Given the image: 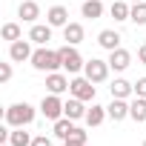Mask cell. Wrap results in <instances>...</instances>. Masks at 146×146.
<instances>
[{
    "label": "cell",
    "mask_w": 146,
    "mask_h": 146,
    "mask_svg": "<svg viewBox=\"0 0 146 146\" xmlns=\"http://www.w3.org/2000/svg\"><path fill=\"white\" fill-rule=\"evenodd\" d=\"M32 66L37 69V72H60L63 66H60V52L57 49H46V46H37L35 49V54H32Z\"/></svg>",
    "instance_id": "1"
},
{
    "label": "cell",
    "mask_w": 146,
    "mask_h": 146,
    "mask_svg": "<svg viewBox=\"0 0 146 146\" xmlns=\"http://www.w3.org/2000/svg\"><path fill=\"white\" fill-rule=\"evenodd\" d=\"M35 106L32 103H12L9 109H6V126H12V129H17V126H29V123H35Z\"/></svg>",
    "instance_id": "2"
},
{
    "label": "cell",
    "mask_w": 146,
    "mask_h": 146,
    "mask_svg": "<svg viewBox=\"0 0 146 146\" xmlns=\"http://www.w3.org/2000/svg\"><path fill=\"white\" fill-rule=\"evenodd\" d=\"M57 52H60V66H63V72H69V75H78V72H83L86 60L80 57L78 46H72V43H66V46H60Z\"/></svg>",
    "instance_id": "3"
},
{
    "label": "cell",
    "mask_w": 146,
    "mask_h": 146,
    "mask_svg": "<svg viewBox=\"0 0 146 146\" xmlns=\"http://www.w3.org/2000/svg\"><path fill=\"white\" fill-rule=\"evenodd\" d=\"M69 95L72 98H80V100H95V95H98V89H95V83L86 78V75H75L72 78V83H69Z\"/></svg>",
    "instance_id": "4"
},
{
    "label": "cell",
    "mask_w": 146,
    "mask_h": 146,
    "mask_svg": "<svg viewBox=\"0 0 146 146\" xmlns=\"http://www.w3.org/2000/svg\"><path fill=\"white\" fill-rule=\"evenodd\" d=\"M63 103H66V100H60V95H52V92H49V95H43V100H40V115L54 123V120L63 117Z\"/></svg>",
    "instance_id": "5"
},
{
    "label": "cell",
    "mask_w": 146,
    "mask_h": 146,
    "mask_svg": "<svg viewBox=\"0 0 146 146\" xmlns=\"http://www.w3.org/2000/svg\"><path fill=\"white\" fill-rule=\"evenodd\" d=\"M109 60H100V57H89L86 60V66H83V75L92 80V83H103L106 78H109Z\"/></svg>",
    "instance_id": "6"
},
{
    "label": "cell",
    "mask_w": 146,
    "mask_h": 146,
    "mask_svg": "<svg viewBox=\"0 0 146 146\" xmlns=\"http://www.w3.org/2000/svg\"><path fill=\"white\" fill-rule=\"evenodd\" d=\"M32 54H35V49H32V40H15V43H9V57L15 60V63H23V60H32Z\"/></svg>",
    "instance_id": "7"
},
{
    "label": "cell",
    "mask_w": 146,
    "mask_h": 146,
    "mask_svg": "<svg viewBox=\"0 0 146 146\" xmlns=\"http://www.w3.org/2000/svg\"><path fill=\"white\" fill-rule=\"evenodd\" d=\"M86 100H80V98H69L66 103H63V115L66 117H72V120H86Z\"/></svg>",
    "instance_id": "8"
},
{
    "label": "cell",
    "mask_w": 146,
    "mask_h": 146,
    "mask_svg": "<svg viewBox=\"0 0 146 146\" xmlns=\"http://www.w3.org/2000/svg\"><path fill=\"white\" fill-rule=\"evenodd\" d=\"M69 78L63 75V72H49L46 75V89L52 92V95H63V92H69Z\"/></svg>",
    "instance_id": "9"
},
{
    "label": "cell",
    "mask_w": 146,
    "mask_h": 146,
    "mask_svg": "<svg viewBox=\"0 0 146 146\" xmlns=\"http://www.w3.org/2000/svg\"><path fill=\"white\" fill-rule=\"evenodd\" d=\"M29 40H32L35 46H46V43L52 40V26H49V23H32Z\"/></svg>",
    "instance_id": "10"
},
{
    "label": "cell",
    "mask_w": 146,
    "mask_h": 146,
    "mask_svg": "<svg viewBox=\"0 0 146 146\" xmlns=\"http://www.w3.org/2000/svg\"><path fill=\"white\" fill-rule=\"evenodd\" d=\"M109 66H112L115 72H126V69L132 66V52H126L123 46L115 49V52H109Z\"/></svg>",
    "instance_id": "11"
},
{
    "label": "cell",
    "mask_w": 146,
    "mask_h": 146,
    "mask_svg": "<svg viewBox=\"0 0 146 146\" xmlns=\"http://www.w3.org/2000/svg\"><path fill=\"white\" fill-rule=\"evenodd\" d=\"M106 112H109V117H112L115 123H120V120L129 117V100H123V98H112V103L106 106Z\"/></svg>",
    "instance_id": "12"
},
{
    "label": "cell",
    "mask_w": 146,
    "mask_h": 146,
    "mask_svg": "<svg viewBox=\"0 0 146 146\" xmlns=\"http://www.w3.org/2000/svg\"><path fill=\"white\" fill-rule=\"evenodd\" d=\"M83 37H86V29H83V23H66L63 26V40L66 43H72V46H78V43H83Z\"/></svg>",
    "instance_id": "13"
},
{
    "label": "cell",
    "mask_w": 146,
    "mask_h": 146,
    "mask_svg": "<svg viewBox=\"0 0 146 146\" xmlns=\"http://www.w3.org/2000/svg\"><path fill=\"white\" fill-rule=\"evenodd\" d=\"M17 17L23 23H35L40 17V6H37V0H23V3L17 6Z\"/></svg>",
    "instance_id": "14"
},
{
    "label": "cell",
    "mask_w": 146,
    "mask_h": 146,
    "mask_svg": "<svg viewBox=\"0 0 146 146\" xmlns=\"http://www.w3.org/2000/svg\"><path fill=\"white\" fill-rule=\"evenodd\" d=\"M46 23H49L52 29H57V26L63 29V26L69 23V9H66V6H52V9L46 12Z\"/></svg>",
    "instance_id": "15"
},
{
    "label": "cell",
    "mask_w": 146,
    "mask_h": 146,
    "mask_svg": "<svg viewBox=\"0 0 146 146\" xmlns=\"http://www.w3.org/2000/svg\"><path fill=\"white\" fill-rule=\"evenodd\" d=\"M109 92H112V98L129 100V98H135V83H129V80H123V78H115L112 86H109Z\"/></svg>",
    "instance_id": "16"
},
{
    "label": "cell",
    "mask_w": 146,
    "mask_h": 146,
    "mask_svg": "<svg viewBox=\"0 0 146 146\" xmlns=\"http://www.w3.org/2000/svg\"><path fill=\"white\" fill-rule=\"evenodd\" d=\"M120 32H115V29H103L100 35H98V43L106 49V52H115V49H120Z\"/></svg>",
    "instance_id": "17"
},
{
    "label": "cell",
    "mask_w": 146,
    "mask_h": 146,
    "mask_svg": "<svg viewBox=\"0 0 146 146\" xmlns=\"http://www.w3.org/2000/svg\"><path fill=\"white\" fill-rule=\"evenodd\" d=\"M129 117L135 120V123H146V98H132L129 100Z\"/></svg>",
    "instance_id": "18"
},
{
    "label": "cell",
    "mask_w": 146,
    "mask_h": 146,
    "mask_svg": "<svg viewBox=\"0 0 146 146\" xmlns=\"http://www.w3.org/2000/svg\"><path fill=\"white\" fill-rule=\"evenodd\" d=\"M78 126H75V120L72 117H60V120H54V126H52V132H54V137H60V140H66V137H72V132H75Z\"/></svg>",
    "instance_id": "19"
},
{
    "label": "cell",
    "mask_w": 146,
    "mask_h": 146,
    "mask_svg": "<svg viewBox=\"0 0 146 146\" xmlns=\"http://www.w3.org/2000/svg\"><path fill=\"white\" fill-rule=\"evenodd\" d=\"M80 15H83L86 20H98V17L103 15V0H83Z\"/></svg>",
    "instance_id": "20"
},
{
    "label": "cell",
    "mask_w": 146,
    "mask_h": 146,
    "mask_svg": "<svg viewBox=\"0 0 146 146\" xmlns=\"http://www.w3.org/2000/svg\"><path fill=\"white\" fill-rule=\"evenodd\" d=\"M109 117V112H106V106H98L95 100H92V109L86 112V126H100L103 120Z\"/></svg>",
    "instance_id": "21"
},
{
    "label": "cell",
    "mask_w": 146,
    "mask_h": 146,
    "mask_svg": "<svg viewBox=\"0 0 146 146\" xmlns=\"http://www.w3.org/2000/svg\"><path fill=\"white\" fill-rule=\"evenodd\" d=\"M109 15H112L117 23H123V20H129V15H132V6L126 3V0H115V3L109 6Z\"/></svg>",
    "instance_id": "22"
},
{
    "label": "cell",
    "mask_w": 146,
    "mask_h": 146,
    "mask_svg": "<svg viewBox=\"0 0 146 146\" xmlns=\"http://www.w3.org/2000/svg\"><path fill=\"white\" fill-rule=\"evenodd\" d=\"M9 143L12 146H32V135L23 132V126H17V129L9 126Z\"/></svg>",
    "instance_id": "23"
},
{
    "label": "cell",
    "mask_w": 146,
    "mask_h": 146,
    "mask_svg": "<svg viewBox=\"0 0 146 146\" xmlns=\"http://www.w3.org/2000/svg\"><path fill=\"white\" fill-rule=\"evenodd\" d=\"M0 37H3V40H9V43L20 40V37H23V32H20V23H3V29H0Z\"/></svg>",
    "instance_id": "24"
},
{
    "label": "cell",
    "mask_w": 146,
    "mask_h": 146,
    "mask_svg": "<svg viewBox=\"0 0 146 146\" xmlns=\"http://www.w3.org/2000/svg\"><path fill=\"white\" fill-rule=\"evenodd\" d=\"M63 146H89V135H86V129H75L72 132V137H66L63 140Z\"/></svg>",
    "instance_id": "25"
},
{
    "label": "cell",
    "mask_w": 146,
    "mask_h": 146,
    "mask_svg": "<svg viewBox=\"0 0 146 146\" xmlns=\"http://www.w3.org/2000/svg\"><path fill=\"white\" fill-rule=\"evenodd\" d=\"M129 20L135 26H146V3H132V15Z\"/></svg>",
    "instance_id": "26"
},
{
    "label": "cell",
    "mask_w": 146,
    "mask_h": 146,
    "mask_svg": "<svg viewBox=\"0 0 146 146\" xmlns=\"http://www.w3.org/2000/svg\"><path fill=\"white\" fill-rule=\"evenodd\" d=\"M12 80V63H0V83Z\"/></svg>",
    "instance_id": "27"
},
{
    "label": "cell",
    "mask_w": 146,
    "mask_h": 146,
    "mask_svg": "<svg viewBox=\"0 0 146 146\" xmlns=\"http://www.w3.org/2000/svg\"><path fill=\"white\" fill-rule=\"evenodd\" d=\"M135 95L137 98H146V78H137L135 80Z\"/></svg>",
    "instance_id": "28"
},
{
    "label": "cell",
    "mask_w": 146,
    "mask_h": 146,
    "mask_svg": "<svg viewBox=\"0 0 146 146\" xmlns=\"http://www.w3.org/2000/svg\"><path fill=\"white\" fill-rule=\"evenodd\" d=\"M32 146H52V137H46V135H37V137H32Z\"/></svg>",
    "instance_id": "29"
},
{
    "label": "cell",
    "mask_w": 146,
    "mask_h": 146,
    "mask_svg": "<svg viewBox=\"0 0 146 146\" xmlns=\"http://www.w3.org/2000/svg\"><path fill=\"white\" fill-rule=\"evenodd\" d=\"M137 63L146 66V43H140V49H137Z\"/></svg>",
    "instance_id": "30"
},
{
    "label": "cell",
    "mask_w": 146,
    "mask_h": 146,
    "mask_svg": "<svg viewBox=\"0 0 146 146\" xmlns=\"http://www.w3.org/2000/svg\"><path fill=\"white\" fill-rule=\"evenodd\" d=\"M132 3H146V0H132Z\"/></svg>",
    "instance_id": "31"
},
{
    "label": "cell",
    "mask_w": 146,
    "mask_h": 146,
    "mask_svg": "<svg viewBox=\"0 0 146 146\" xmlns=\"http://www.w3.org/2000/svg\"><path fill=\"white\" fill-rule=\"evenodd\" d=\"M3 146H12V143H3Z\"/></svg>",
    "instance_id": "32"
},
{
    "label": "cell",
    "mask_w": 146,
    "mask_h": 146,
    "mask_svg": "<svg viewBox=\"0 0 146 146\" xmlns=\"http://www.w3.org/2000/svg\"><path fill=\"white\" fill-rule=\"evenodd\" d=\"M143 146H146V140H143Z\"/></svg>",
    "instance_id": "33"
}]
</instances>
